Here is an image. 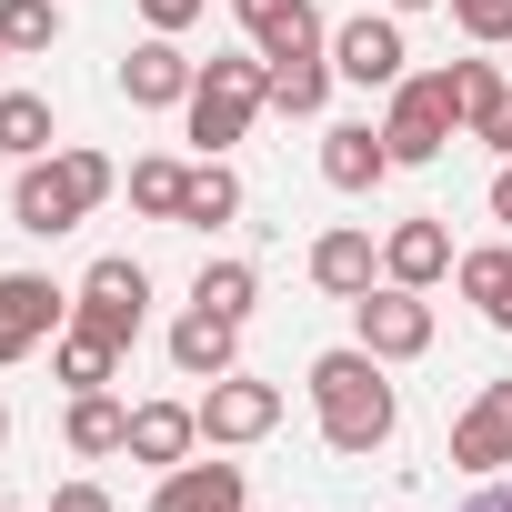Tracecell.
Masks as SVG:
<instances>
[{"label": "cell", "mask_w": 512, "mask_h": 512, "mask_svg": "<svg viewBox=\"0 0 512 512\" xmlns=\"http://www.w3.org/2000/svg\"><path fill=\"white\" fill-rule=\"evenodd\" d=\"M191 81H201V61H191L171 31H151V41L121 61V101H131V111H171V101H191Z\"/></svg>", "instance_id": "9"}, {"label": "cell", "mask_w": 512, "mask_h": 512, "mask_svg": "<svg viewBox=\"0 0 512 512\" xmlns=\"http://www.w3.org/2000/svg\"><path fill=\"white\" fill-rule=\"evenodd\" d=\"M372 272H382V251H372V231H362V221H342V231H322V241H312V282H322L332 302H362V292H372Z\"/></svg>", "instance_id": "17"}, {"label": "cell", "mask_w": 512, "mask_h": 512, "mask_svg": "<svg viewBox=\"0 0 512 512\" xmlns=\"http://www.w3.org/2000/svg\"><path fill=\"white\" fill-rule=\"evenodd\" d=\"M0 442H11V402H0Z\"/></svg>", "instance_id": "35"}, {"label": "cell", "mask_w": 512, "mask_h": 512, "mask_svg": "<svg viewBox=\"0 0 512 512\" xmlns=\"http://www.w3.org/2000/svg\"><path fill=\"white\" fill-rule=\"evenodd\" d=\"M51 141H61L51 101H41V91H11V81H0V151H11V161H41Z\"/></svg>", "instance_id": "24"}, {"label": "cell", "mask_w": 512, "mask_h": 512, "mask_svg": "<svg viewBox=\"0 0 512 512\" xmlns=\"http://www.w3.org/2000/svg\"><path fill=\"white\" fill-rule=\"evenodd\" d=\"M402 61H412V51H402V21H372V11H362V21H342V31H332V71H342V81H362V91H392V81H402Z\"/></svg>", "instance_id": "10"}, {"label": "cell", "mask_w": 512, "mask_h": 512, "mask_svg": "<svg viewBox=\"0 0 512 512\" xmlns=\"http://www.w3.org/2000/svg\"><path fill=\"white\" fill-rule=\"evenodd\" d=\"M51 512H111V492H101V482H61V492H51Z\"/></svg>", "instance_id": "31"}, {"label": "cell", "mask_w": 512, "mask_h": 512, "mask_svg": "<svg viewBox=\"0 0 512 512\" xmlns=\"http://www.w3.org/2000/svg\"><path fill=\"white\" fill-rule=\"evenodd\" d=\"M41 512H51V502H41Z\"/></svg>", "instance_id": "38"}, {"label": "cell", "mask_w": 512, "mask_h": 512, "mask_svg": "<svg viewBox=\"0 0 512 512\" xmlns=\"http://www.w3.org/2000/svg\"><path fill=\"white\" fill-rule=\"evenodd\" d=\"M312 412H322V442L332 452H382L392 422H402V402H392V382H382V362L362 342L312 362Z\"/></svg>", "instance_id": "1"}, {"label": "cell", "mask_w": 512, "mask_h": 512, "mask_svg": "<svg viewBox=\"0 0 512 512\" xmlns=\"http://www.w3.org/2000/svg\"><path fill=\"white\" fill-rule=\"evenodd\" d=\"M0 61H11V51H0Z\"/></svg>", "instance_id": "37"}, {"label": "cell", "mask_w": 512, "mask_h": 512, "mask_svg": "<svg viewBox=\"0 0 512 512\" xmlns=\"http://www.w3.org/2000/svg\"><path fill=\"white\" fill-rule=\"evenodd\" d=\"M61 442H71L81 462H111V452H131V402H111V392H71V412H61Z\"/></svg>", "instance_id": "19"}, {"label": "cell", "mask_w": 512, "mask_h": 512, "mask_svg": "<svg viewBox=\"0 0 512 512\" xmlns=\"http://www.w3.org/2000/svg\"><path fill=\"white\" fill-rule=\"evenodd\" d=\"M262 101H272V61L262 51H221V61H201V81H191V141H201V161H221L251 121H262Z\"/></svg>", "instance_id": "3"}, {"label": "cell", "mask_w": 512, "mask_h": 512, "mask_svg": "<svg viewBox=\"0 0 512 512\" xmlns=\"http://www.w3.org/2000/svg\"><path fill=\"white\" fill-rule=\"evenodd\" d=\"M392 171H402V161H392V141H382L372 121H332V131H322V181H332V191H382Z\"/></svg>", "instance_id": "12"}, {"label": "cell", "mask_w": 512, "mask_h": 512, "mask_svg": "<svg viewBox=\"0 0 512 512\" xmlns=\"http://www.w3.org/2000/svg\"><path fill=\"white\" fill-rule=\"evenodd\" d=\"M151 512H251V482H241V462H181V472H161Z\"/></svg>", "instance_id": "16"}, {"label": "cell", "mask_w": 512, "mask_h": 512, "mask_svg": "<svg viewBox=\"0 0 512 512\" xmlns=\"http://www.w3.org/2000/svg\"><path fill=\"white\" fill-rule=\"evenodd\" d=\"M442 272H452V231H442V211H412V221H392V231H382V282L432 292Z\"/></svg>", "instance_id": "11"}, {"label": "cell", "mask_w": 512, "mask_h": 512, "mask_svg": "<svg viewBox=\"0 0 512 512\" xmlns=\"http://www.w3.org/2000/svg\"><path fill=\"white\" fill-rule=\"evenodd\" d=\"M191 442H201V402H131V462L181 472Z\"/></svg>", "instance_id": "15"}, {"label": "cell", "mask_w": 512, "mask_h": 512, "mask_svg": "<svg viewBox=\"0 0 512 512\" xmlns=\"http://www.w3.org/2000/svg\"><path fill=\"white\" fill-rule=\"evenodd\" d=\"M141 312H151V272L131 262V251H101V262L81 272V292H71V322H91V332H111L131 352L141 342Z\"/></svg>", "instance_id": "4"}, {"label": "cell", "mask_w": 512, "mask_h": 512, "mask_svg": "<svg viewBox=\"0 0 512 512\" xmlns=\"http://www.w3.org/2000/svg\"><path fill=\"white\" fill-rule=\"evenodd\" d=\"M462 512H512V482H482V492H472Z\"/></svg>", "instance_id": "33"}, {"label": "cell", "mask_w": 512, "mask_h": 512, "mask_svg": "<svg viewBox=\"0 0 512 512\" xmlns=\"http://www.w3.org/2000/svg\"><path fill=\"white\" fill-rule=\"evenodd\" d=\"M201 11H211V0H141V21H151V31H191Z\"/></svg>", "instance_id": "30"}, {"label": "cell", "mask_w": 512, "mask_h": 512, "mask_svg": "<svg viewBox=\"0 0 512 512\" xmlns=\"http://www.w3.org/2000/svg\"><path fill=\"white\" fill-rule=\"evenodd\" d=\"M392 11H432V0H392Z\"/></svg>", "instance_id": "36"}, {"label": "cell", "mask_w": 512, "mask_h": 512, "mask_svg": "<svg viewBox=\"0 0 512 512\" xmlns=\"http://www.w3.org/2000/svg\"><path fill=\"white\" fill-rule=\"evenodd\" d=\"M332 81H342V71H332L322 51H282V61H272V111H292V121H312V111L332 101Z\"/></svg>", "instance_id": "23"}, {"label": "cell", "mask_w": 512, "mask_h": 512, "mask_svg": "<svg viewBox=\"0 0 512 512\" xmlns=\"http://www.w3.org/2000/svg\"><path fill=\"white\" fill-rule=\"evenodd\" d=\"M462 121H452V91H442V71H402L392 81V111H382V141H392V161L412 171V161H442V141H452Z\"/></svg>", "instance_id": "6"}, {"label": "cell", "mask_w": 512, "mask_h": 512, "mask_svg": "<svg viewBox=\"0 0 512 512\" xmlns=\"http://www.w3.org/2000/svg\"><path fill=\"white\" fill-rule=\"evenodd\" d=\"M61 322H71V292L51 272H0V372L31 362L41 342H61Z\"/></svg>", "instance_id": "7"}, {"label": "cell", "mask_w": 512, "mask_h": 512, "mask_svg": "<svg viewBox=\"0 0 512 512\" xmlns=\"http://www.w3.org/2000/svg\"><path fill=\"white\" fill-rule=\"evenodd\" d=\"M492 151H502V161H512V101H502V121H492Z\"/></svg>", "instance_id": "34"}, {"label": "cell", "mask_w": 512, "mask_h": 512, "mask_svg": "<svg viewBox=\"0 0 512 512\" xmlns=\"http://www.w3.org/2000/svg\"><path fill=\"white\" fill-rule=\"evenodd\" d=\"M231 211H241V181H231L221 161H201V171H191V191H181V221H191V231H211V221H231Z\"/></svg>", "instance_id": "28"}, {"label": "cell", "mask_w": 512, "mask_h": 512, "mask_svg": "<svg viewBox=\"0 0 512 512\" xmlns=\"http://www.w3.org/2000/svg\"><path fill=\"white\" fill-rule=\"evenodd\" d=\"M492 221H502V231H512V161H502V171H492Z\"/></svg>", "instance_id": "32"}, {"label": "cell", "mask_w": 512, "mask_h": 512, "mask_svg": "<svg viewBox=\"0 0 512 512\" xmlns=\"http://www.w3.org/2000/svg\"><path fill=\"white\" fill-rule=\"evenodd\" d=\"M272 422H282V392H272V382H251V372H221V382L201 392V442H211V452L262 442Z\"/></svg>", "instance_id": "8"}, {"label": "cell", "mask_w": 512, "mask_h": 512, "mask_svg": "<svg viewBox=\"0 0 512 512\" xmlns=\"http://www.w3.org/2000/svg\"><path fill=\"white\" fill-rule=\"evenodd\" d=\"M61 41V0H0V51L11 61H41Z\"/></svg>", "instance_id": "25"}, {"label": "cell", "mask_w": 512, "mask_h": 512, "mask_svg": "<svg viewBox=\"0 0 512 512\" xmlns=\"http://www.w3.org/2000/svg\"><path fill=\"white\" fill-rule=\"evenodd\" d=\"M191 302L201 312H251V302H262V272H251V262H201V282H191Z\"/></svg>", "instance_id": "26"}, {"label": "cell", "mask_w": 512, "mask_h": 512, "mask_svg": "<svg viewBox=\"0 0 512 512\" xmlns=\"http://www.w3.org/2000/svg\"><path fill=\"white\" fill-rule=\"evenodd\" d=\"M241 11V31L262 41V61H282V51H322V11L312 0H231Z\"/></svg>", "instance_id": "18"}, {"label": "cell", "mask_w": 512, "mask_h": 512, "mask_svg": "<svg viewBox=\"0 0 512 512\" xmlns=\"http://www.w3.org/2000/svg\"><path fill=\"white\" fill-rule=\"evenodd\" d=\"M442 91H452V121H462L472 141H492V121H502V101H512V81H502L492 61H452V71H442Z\"/></svg>", "instance_id": "21"}, {"label": "cell", "mask_w": 512, "mask_h": 512, "mask_svg": "<svg viewBox=\"0 0 512 512\" xmlns=\"http://www.w3.org/2000/svg\"><path fill=\"white\" fill-rule=\"evenodd\" d=\"M231 352H241V322H231V312H201V302H191V312L171 322V372H181V382H221Z\"/></svg>", "instance_id": "14"}, {"label": "cell", "mask_w": 512, "mask_h": 512, "mask_svg": "<svg viewBox=\"0 0 512 512\" xmlns=\"http://www.w3.org/2000/svg\"><path fill=\"white\" fill-rule=\"evenodd\" d=\"M51 372H61V392H111V372H121V342H111V332H91V322H61V342H51Z\"/></svg>", "instance_id": "20"}, {"label": "cell", "mask_w": 512, "mask_h": 512, "mask_svg": "<svg viewBox=\"0 0 512 512\" xmlns=\"http://www.w3.org/2000/svg\"><path fill=\"white\" fill-rule=\"evenodd\" d=\"M452 462L462 472H502L512 462V382H482L472 392V412L452 422Z\"/></svg>", "instance_id": "13"}, {"label": "cell", "mask_w": 512, "mask_h": 512, "mask_svg": "<svg viewBox=\"0 0 512 512\" xmlns=\"http://www.w3.org/2000/svg\"><path fill=\"white\" fill-rule=\"evenodd\" d=\"M452 21H462V41H512V0H452Z\"/></svg>", "instance_id": "29"}, {"label": "cell", "mask_w": 512, "mask_h": 512, "mask_svg": "<svg viewBox=\"0 0 512 512\" xmlns=\"http://www.w3.org/2000/svg\"><path fill=\"white\" fill-rule=\"evenodd\" d=\"M452 292H462L482 322L512 332V251H502V241H492V251H462V262H452Z\"/></svg>", "instance_id": "22"}, {"label": "cell", "mask_w": 512, "mask_h": 512, "mask_svg": "<svg viewBox=\"0 0 512 512\" xmlns=\"http://www.w3.org/2000/svg\"><path fill=\"white\" fill-rule=\"evenodd\" d=\"M111 181H121V171H111L101 151H81V141H71V151H41V161H21V181H11V221L41 231V241H61V231H81V221L111 201Z\"/></svg>", "instance_id": "2"}, {"label": "cell", "mask_w": 512, "mask_h": 512, "mask_svg": "<svg viewBox=\"0 0 512 512\" xmlns=\"http://www.w3.org/2000/svg\"><path fill=\"white\" fill-rule=\"evenodd\" d=\"M181 191H191V171L181 161H131V211H151V221H181Z\"/></svg>", "instance_id": "27"}, {"label": "cell", "mask_w": 512, "mask_h": 512, "mask_svg": "<svg viewBox=\"0 0 512 512\" xmlns=\"http://www.w3.org/2000/svg\"><path fill=\"white\" fill-rule=\"evenodd\" d=\"M352 342H362L372 362H422V352H432V302H422L412 282H372V292L352 302Z\"/></svg>", "instance_id": "5"}]
</instances>
